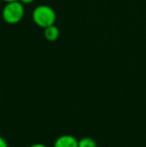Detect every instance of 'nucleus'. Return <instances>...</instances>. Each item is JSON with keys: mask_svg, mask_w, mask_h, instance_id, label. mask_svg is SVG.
Returning a JSON list of instances; mask_svg holds the SVG:
<instances>
[{"mask_svg": "<svg viewBox=\"0 0 146 147\" xmlns=\"http://www.w3.org/2000/svg\"><path fill=\"white\" fill-rule=\"evenodd\" d=\"M32 19L37 26L44 29L48 26L55 24L56 13L52 7L42 4L34 8L32 12Z\"/></svg>", "mask_w": 146, "mask_h": 147, "instance_id": "f257e3e1", "label": "nucleus"}, {"mask_svg": "<svg viewBox=\"0 0 146 147\" xmlns=\"http://www.w3.org/2000/svg\"><path fill=\"white\" fill-rule=\"evenodd\" d=\"M25 13L24 4L18 1L7 2L2 9V18L8 24H16L22 20Z\"/></svg>", "mask_w": 146, "mask_h": 147, "instance_id": "f03ea898", "label": "nucleus"}, {"mask_svg": "<svg viewBox=\"0 0 146 147\" xmlns=\"http://www.w3.org/2000/svg\"><path fill=\"white\" fill-rule=\"evenodd\" d=\"M53 147H78V139L70 134H63L55 140Z\"/></svg>", "mask_w": 146, "mask_h": 147, "instance_id": "7ed1b4c3", "label": "nucleus"}, {"mask_svg": "<svg viewBox=\"0 0 146 147\" xmlns=\"http://www.w3.org/2000/svg\"><path fill=\"white\" fill-rule=\"evenodd\" d=\"M44 37L47 41H50V42H54L57 39L59 38V35H60V31H59V28L57 27L55 24L53 25H50L48 27L44 28Z\"/></svg>", "mask_w": 146, "mask_h": 147, "instance_id": "20e7f679", "label": "nucleus"}, {"mask_svg": "<svg viewBox=\"0 0 146 147\" xmlns=\"http://www.w3.org/2000/svg\"><path fill=\"white\" fill-rule=\"evenodd\" d=\"M78 147H97V143L93 138L83 137L78 140Z\"/></svg>", "mask_w": 146, "mask_h": 147, "instance_id": "39448f33", "label": "nucleus"}, {"mask_svg": "<svg viewBox=\"0 0 146 147\" xmlns=\"http://www.w3.org/2000/svg\"><path fill=\"white\" fill-rule=\"evenodd\" d=\"M0 147H8L7 141L2 136H0Z\"/></svg>", "mask_w": 146, "mask_h": 147, "instance_id": "423d86ee", "label": "nucleus"}, {"mask_svg": "<svg viewBox=\"0 0 146 147\" xmlns=\"http://www.w3.org/2000/svg\"><path fill=\"white\" fill-rule=\"evenodd\" d=\"M29 147H47V146L43 143H34L32 145H30Z\"/></svg>", "mask_w": 146, "mask_h": 147, "instance_id": "0eeeda50", "label": "nucleus"}, {"mask_svg": "<svg viewBox=\"0 0 146 147\" xmlns=\"http://www.w3.org/2000/svg\"><path fill=\"white\" fill-rule=\"evenodd\" d=\"M19 1L23 4H30V3H32V2L35 1V0H19Z\"/></svg>", "mask_w": 146, "mask_h": 147, "instance_id": "6e6552de", "label": "nucleus"}, {"mask_svg": "<svg viewBox=\"0 0 146 147\" xmlns=\"http://www.w3.org/2000/svg\"><path fill=\"white\" fill-rule=\"evenodd\" d=\"M5 3H7V2H11V1H18V0H3Z\"/></svg>", "mask_w": 146, "mask_h": 147, "instance_id": "1a4fd4ad", "label": "nucleus"}]
</instances>
